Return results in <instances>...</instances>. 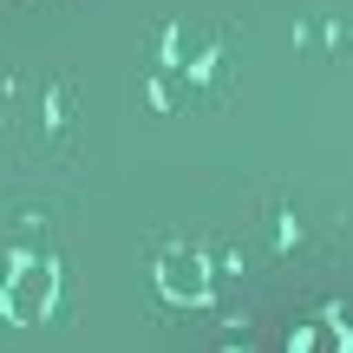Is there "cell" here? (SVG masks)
Wrapping results in <instances>:
<instances>
[{
	"label": "cell",
	"mask_w": 353,
	"mask_h": 353,
	"mask_svg": "<svg viewBox=\"0 0 353 353\" xmlns=\"http://www.w3.org/2000/svg\"><path fill=\"white\" fill-rule=\"evenodd\" d=\"M170 59L196 72V65L210 59V33H203V26H176V33H170Z\"/></svg>",
	"instance_id": "3"
},
{
	"label": "cell",
	"mask_w": 353,
	"mask_h": 353,
	"mask_svg": "<svg viewBox=\"0 0 353 353\" xmlns=\"http://www.w3.org/2000/svg\"><path fill=\"white\" fill-rule=\"evenodd\" d=\"M157 288H164L170 301H183V307H203L210 301V262H203L196 249H170L164 262H157Z\"/></svg>",
	"instance_id": "2"
},
{
	"label": "cell",
	"mask_w": 353,
	"mask_h": 353,
	"mask_svg": "<svg viewBox=\"0 0 353 353\" xmlns=\"http://www.w3.org/2000/svg\"><path fill=\"white\" fill-rule=\"evenodd\" d=\"M52 294H59V268L52 262H20L7 281V294H0V307H7V321H46L52 314Z\"/></svg>",
	"instance_id": "1"
}]
</instances>
